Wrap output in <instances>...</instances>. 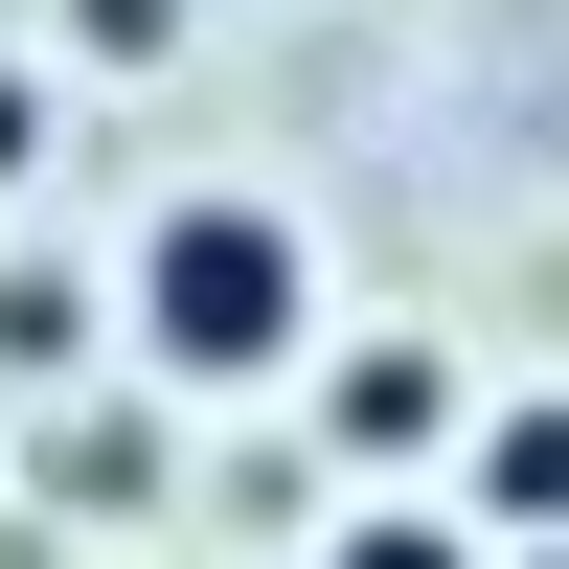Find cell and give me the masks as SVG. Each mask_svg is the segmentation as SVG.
<instances>
[{"instance_id":"4","label":"cell","mask_w":569,"mask_h":569,"mask_svg":"<svg viewBox=\"0 0 569 569\" xmlns=\"http://www.w3.org/2000/svg\"><path fill=\"white\" fill-rule=\"evenodd\" d=\"M342 569H456V547H433V525H365V547H342Z\"/></svg>"},{"instance_id":"2","label":"cell","mask_w":569,"mask_h":569,"mask_svg":"<svg viewBox=\"0 0 569 569\" xmlns=\"http://www.w3.org/2000/svg\"><path fill=\"white\" fill-rule=\"evenodd\" d=\"M433 410H456L433 342H365V365H342V433H433Z\"/></svg>"},{"instance_id":"3","label":"cell","mask_w":569,"mask_h":569,"mask_svg":"<svg viewBox=\"0 0 569 569\" xmlns=\"http://www.w3.org/2000/svg\"><path fill=\"white\" fill-rule=\"evenodd\" d=\"M479 501H501V525H569V410H525V433L479 456Z\"/></svg>"},{"instance_id":"1","label":"cell","mask_w":569,"mask_h":569,"mask_svg":"<svg viewBox=\"0 0 569 569\" xmlns=\"http://www.w3.org/2000/svg\"><path fill=\"white\" fill-rule=\"evenodd\" d=\"M137 342H160L182 388H251V365L297 342V228L273 206H182L160 251H137Z\"/></svg>"}]
</instances>
